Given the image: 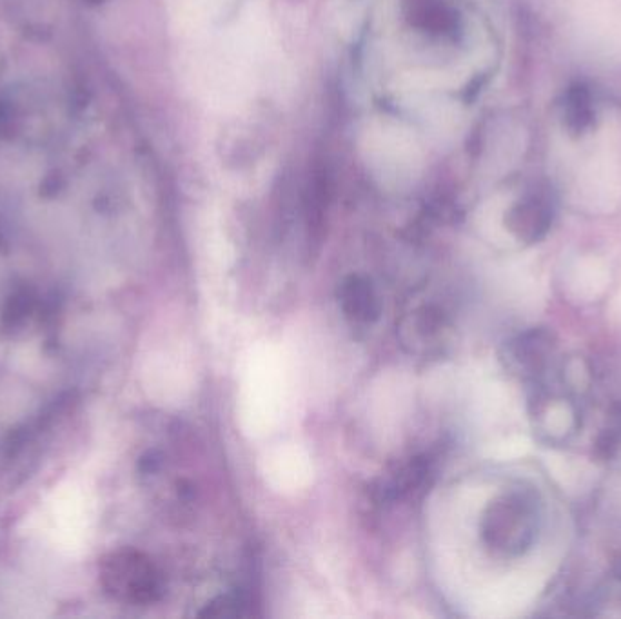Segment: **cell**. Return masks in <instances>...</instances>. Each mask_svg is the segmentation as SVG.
<instances>
[{
	"label": "cell",
	"mask_w": 621,
	"mask_h": 619,
	"mask_svg": "<svg viewBox=\"0 0 621 619\" xmlns=\"http://www.w3.org/2000/svg\"><path fill=\"white\" fill-rule=\"evenodd\" d=\"M540 529V503L531 491H507L487 505L480 536L489 551L502 558H518L533 547Z\"/></svg>",
	"instance_id": "obj_1"
},
{
	"label": "cell",
	"mask_w": 621,
	"mask_h": 619,
	"mask_svg": "<svg viewBox=\"0 0 621 619\" xmlns=\"http://www.w3.org/2000/svg\"><path fill=\"white\" fill-rule=\"evenodd\" d=\"M398 338L409 354L418 358H440L453 344L454 327L438 304L414 305L398 320Z\"/></svg>",
	"instance_id": "obj_2"
},
{
	"label": "cell",
	"mask_w": 621,
	"mask_h": 619,
	"mask_svg": "<svg viewBox=\"0 0 621 619\" xmlns=\"http://www.w3.org/2000/svg\"><path fill=\"white\" fill-rule=\"evenodd\" d=\"M84 503V494L80 492L77 480L62 483L51 494L50 502L46 503V509L42 512L46 534L62 551H79L82 532L86 527Z\"/></svg>",
	"instance_id": "obj_3"
},
{
	"label": "cell",
	"mask_w": 621,
	"mask_h": 619,
	"mask_svg": "<svg viewBox=\"0 0 621 619\" xmlns=\"http://www.w3.org/2000/svg\"><path fill=\"white\" fill-rule=\"evenodd\" d=\"M556 349V335L547 327H533L505 342L502 362L505 369L523 380L543 373Z\"/></svg>",
	"instance_id": "obj_4"
},
{
	"label": "cell",
	"mask_w": 621,
	"mask_h": 619,
	"mask_svg": "<svg viewBox=\"0 0 621 619\" xmlns=\"http://www.w3.org/2000/svg\"><path fill=\"white\" fill-rule=\"evenodd\" d=\"M434 458L429 454H416L398 463L395 469L384 474L376 483V498L380 502H411L422 496L433 483Z\"/></svg>",
	"instance_id": "obj_5"
},
{
	"label": "cell",
	"mask_w": 621,
	"mask_h": 619,
	"mask_svg": "<svg viewBox=\"0 0 621 619\" xmlns=\"http://www.w3.org/2000/svg\"><path fill=\"white\" fill-rule=\"evenodd\" d=\"M552 218L554 207L551 198L545 193H533L509 209L505 226L523 244H536L549 233Z\"/></svg>",
	"instance_id": "obj_6"
},
{
	"label": "cell",
	"mask_w": 621,
	"mask_h": 619,
	"mask_svg": "<svg viewBox=\"0 0 621 619\" xmlns=\"http://www.w3.org/2000/svg\"><path fill=\"white\" fill-rule=\"evenodd\" d=\"M113 574L120 592L133 601H155L164 590L160 572L151 561L140 556L120 558Z\"/></svg>",
	"instance_id": "obj_7"
},
{
	"label": "cell",
	"mask_w": 621,
	"mask_h": 619,
	"mask_svg": "<svg viewBox=\"0 0 621 619\" xmlns=\"http://www.w3.org/2000/svg\"><path fill=\"white\" fill-rule=\"evenodd\" d=\"M340 311L353 325H371L380 316V300L375 285L365 276L349 275L336 291Z\"/></svg>",
	"instance_id": "obj_8"
},
{
	"label": "cell",
	"mask_w": 621,
	"mask_h": 619,
	"mask_svg": "<svg viewBox=\"0 0 621 619\" xmlns=\"http://www.w3.org/2000/svg\"><path fill=\"white\" fill-rule=\"evenodd\" d=\"M563 122L571 135H582L594 124V106L591 91L585 86H572L565 95L563 104Z\"/></svg>",
	"instance_id": "obj_9"
},
{
	"label": "cell",
	"mask_w": 621,
	"mask_h": 619,
	"mask_svg": "<svg viewBox=\"0 0 621 619\" xmlns=\"http://www.w3.org/2000/svg\"><path fill=\"white\" fill-rule=\"evenodd\" d=\"M244 605L238 598L233 596H222L218 600L207 603L206 609L200 612V616H213V618H235L244 616Z\"/></svg>",
	"instance_id": "obj_10"
},
{
	"label": "cell",
	"mask_w": 621,
	"mask_h": 619,
	"mask_svg": "<svg viewBox=\"0 0 621 619\" xmlns=\"http://www.w3.org/2000/svg\"><path fill=\"white\" fill-rule=\"evenodd\" d=\"M616 438L611 433L603 434L602 438L596 443V449L602 454L603 458H612V454L616 451Z\"/></svg>",
	"instance_id": "obj_11"
}]
</instances>
